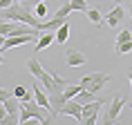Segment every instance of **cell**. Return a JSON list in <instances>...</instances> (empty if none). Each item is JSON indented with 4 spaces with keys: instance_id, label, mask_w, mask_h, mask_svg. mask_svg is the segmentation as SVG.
Here are the masks:
<instances>
[{
    "instance_id": "obj_1",
    "label": "cell",
    "mask_w": 132,
    "mask_h": 125,
    "mask_svg": "<svg viewBox=\"0 0 132 125\" xmlns=\"http://www.w3.org/2000/svg\"><path fill=\"white\" fill-rule=\"evenodd\" d=\"M45 107L36 103V101H25L20 105V125L29 123V121H38V123H54V116L45 114Z\"/></svg>"
},
{
    "instance_id": "obj_2",
    "label": "cell",
    "mask_w": 132,
    "mask_h": 125,
    "mask_svg": "<svg viewBox=\"0 0 132 125\" xmlns=\"http://www.w3.org/2000/svg\"><path fill=\"white\" fill-rule=\"evenodd\" d=\"M27 69L31 72V76H34V78H38V81H40V83H43V87H45L47 92H52V90L56 87L54 78H52V72H47V69H45L40 62H38V58H36V56H31V58L27 60Z\"/></svg>"
},
{
    "instance_id": "obj_3",
    "label": "cell",
    "mask_w": 132,
    "mask_h": 125,
    "mask_svg": "<svg viewBox=\"0 0 132 125\" xmlns=\"http://www.w3.org/2000/svg\"><path fill=\"white\" fill-rule=\"evenodd\" d=\"M110 74H103V72H92V74H85L83 78H81V85H83L85 90H90L92 94H96V92H101L105 87V85L110 83Z\"/></svg>"
},
{
    "instance_id": "obj_4",
    "label": "cell",
    "mask_w": 132,
    "mask_h": 125,
    "mask_svg": "<svg viewBox=\"0 0 132 125\" xmlns=\"http://www.w3.org/2000/svg\"><path fill=\"white\" fill-rule=\"evenodd\" d=\"M103 101H90V103H85L83 105V121L81 123L85 125H94L98 121V112L103 110Z\"/></svg>"
},
{
    "instance_id": "obj_5",
    "label": "cell",
    "mask_w": 132,
    "mask_h": 125,
    "mask_svg": "<svg viewBox=\"0 0 132 125\" xmlns=\"http://www.w3.org/2000/svg\"><path fill=\"white\" fill-rule=\"evenodd\" d=\"M65 85H56L49 92V103H52V114H61V107L65 105Z\"/></svg>"
},
{
    "instance_id": "obj_6",
    "label": "cell",
    "mask_w": 132,
    "mask_h": 125,
    "mask_svg": "<svg viewBox=\"0 0 132 125\" xmlns=\"http://www.w3.org/2000/svg\"><path fill=\"white\" fill-rule=\"evenodd\" d=\"M61 114H65V116H74L78 123H81V121H83V105L78 103L76 98H67L65 105L61 107Z\"/></svg>"
},
{
    "instance_id": "obj_7",
    "label": "cell",
    "mask_w": 132,
    "mask_h": 125,
    "mask_svg": "<svg viewBox=\"0 0 132 125\" xmlns=\"http://www.w3.org/2000/svg\"><path fill=\"white\" fill-rule=\"evenodd\" d=\"M123 105H125V98L117 94V96L112 98V103H110V110L105 112V118H103V121H105L108 125H110V123H114V121L119 118V114H121V110H123Z\"/></svg>"
},
{
    "instance_id": "obj_8",
    "label": "cell",
    "mask_w": 132,
    "mask_h": 125,
    "mask_svg": "<svg viewBox=\"0 0 132 125\" xmlns=\"http://www.w3.org/2000/svg\"><path fill=\"white\" fill-rule=\"evenodd\" d=\"M125 18V9H123V5H117V7H112L108 14L103 16V20H105V25H110V27H117L119 22Z\"/></svg>"
},
{
    "instance_id": "obj_9",
    "label": "cell",
    "mask_w": 132,
    "mask_h": 125,
    "mask_svg": "<svg viewBox=\"0 0 132 125\" xmlns=\"http://www.w3.org/2000/svg\"><path fill=\"white\" fill-rule=\"evenodd\" d=\"M31 92H34V101L40 107H45L47 112H52V103H49V92L45 90V87H38V83H34V87H31Z\"/></svg>"
},
{
    "instance_id": "obj_10",
    "label": "cell",
    "mask_w": 132,
    "mask_h": 125,
    "mask_svg": "<svg viewBox=\"0 0 132 125\" xmlns=\"http://www.w3.org/2000/svg\"><path fill=\"white\" fill-rule=\"evenodd\" d=\"M54 40H56V34H54V31H43V34L38 36V40H36L34 49H36V51H43V49H47Z\"/></svg>"
},
{
    "instance_id": "obj_11",
    "label": "cell",
    "mask_w": 132,
    "mask_h": 125,
    "mask_svg": "<svg viewBox=\"0 0 132 125\" xmlns=\"http://www.w3.org/2000/svg\"><path fill=\"white\" fill-rule=\"evenodd\" d=\"M85 54L83 51H74V49H70L67 51V65L70 67H81V65H85Z\"/></svg>"
},
{
    "instance_id": "obj_12",
    "label": "cell",
    "mask_w": 132,
    "mask_h": 125,
    "mask_svg": "<svg viewBox=\"0 0 132 125\" xmlns=\"http://www.w3.org/2000/svg\"><path fill=\"white\" fill-rule=\"evenodd\" d=\"M20 105H22V101H20L18 96H14V94L5 101V107H7L9 114H20Z\"/></svg>"
},
{
    "instance_id": "obj_13",
    "label": "cell",
    "mask_w": 132,
    "mask_h": 125,
    "mask_svg": "<svg viewBox=\"0 0 132 125\" xmlns=\"http://www.w3.org/2000/svg\"><path fill=\"white\" fill-rule=\"evenodd\" d=\"M67 38H70V20L63 22L61 27L56 29V42H58V45H65V42H67Z\"/></svg>"
},
{
    "instance_id": "obj_14",
    "label": "cell",
    "mask_w": 132,
    "mask_h": 125,
    "mask_svg": "<svg viewBox=\"0 0 132 125\" xmlns=\"http://www.w3.org/2000/svg\"><path fill=\"white\" fill-rule=\"evenodd\" d=\"M70 14H72V5H70V2H63L61 7L56 9L54 18H61V20H67V18H70Z\"/></svg>"
},
{
    "instance_id": "obj_15",
    "label": "cell",
    "mask_w": 132,
    "mask_h": 125,
    "mask_svg": "<svg viewBox=\"0 0 132 125\" xmlns=\"http://www.w3.org/2000/svg\"><path fill=\"white\" fill-rule=\"evenodd\" d=\"M87 20H90L92 25L101 27V25H103V14H101L98 9H87Z\"/></svg>"
},
{
    "instance_id": "obj_16",
    "label": "cell",
    "mask_w": 132,
    "mask_h": 125,
    "mask_svg": "<svg viewBox=\"0 0 132 125\" xmlns=\"http://www.w3.org/2000/svg\"><path fill=\"white\" fill-rule=\"evenodd\" d=\"M130 51H132V40H125V42H117V45H114V54H117V56L130 54Z\"/></svg>"
},
{
    "instance_id": "obj_17",
    "label": "cell",
    "mask_w": 132,
    "mask_h": 125,
    "mask_svg": "<svg viewBox=\"0 0 132 125\" xmlns=\"http://www.w3.org/2000/svg\"><path fill=\"white\" fill-rule=\"evenodd\" d=\"M81 90H85L81 83H78V85H70V83H67V85H65V98H76V94Z\"/></svg>"
},
{
    "instance_id": "obj_18",
    "label": "cell",
    "mask_w": 132,
    "mask_h": 125,
    "mask_svg": "<svg viewBox=\"0 0 132 125\" xmlns=\"http://www.w3.org/2000/svg\"><path fill=\"white\" fill-rule=\"evenodd\" d=\"M14 96H18L22 103H25V101H31V94H29L22 85H16V87H14Z\"/></svg>"
},
{
    "instance_id": "obj_19",
    "label": "cell",
    "mask_w": 132,
    "mask_h": 125,
    "mask_svg": "<svg viewBox=\"0 0 132 125\" xmlns=\"http://www.w3.org/2000/svg\"><path fill=\"white\" fill-rule=\"evenodd\" d=\"M70 5H72V9H76V11H83V14H87V2L85 0H70Z\"/></svg>"
},
{
    "instance_id": "obj_20",
    "label": "cell",
    "mask_w": 132,
    "mask_h": 125,
    "mask_svg": "<svg viewBox=\"0 0 132 125\" xmlns=\"http://www.w3.org/2000/svg\"><path fill=\"white\" fill-rule=\"evenodd\" d=\"M18 123H20V114H7L0 125H18Z\"/></svg>"
},
{
    "instance_id": "obj_21",
    "label": "cell",
    "mask_w": 132,
    "mask_h": 125,
    "mask_svg": "<svg viewBox=\"0 0 132 125\" xmlns=\"http://www.w3.org/2000/svg\"><path fill=\"white\" fill-rule=\"evenodd\" d=\"M125 40H132V31L130 29H123V31H119V36H117V42H125Z\"/></svg>"
},
{
    "instance_id": "obj_22",
    "label": "cell",
    "mask_w": 132,
    "mask_h": 125,
    "mask_svg": "<svg viewBox=\"0 0 132 125\" xmlns=\"http://www.w3.org/2000/svg\"><path fill=\"white\" fill-rule=\"evenodd\" d=\"M36 16H38V18H45V16H47V5H45V2H38V5H36Z\"/></svg>"
},
{
    "instance_id": "obj_23",
    "label": "cell",
    "mask_w": 132,
    "mask_h": 125,
    "mask_svg": "<svg viewBox=\"0 0 132 125\" xmlns=\"http://www.w3.org/2000/svg\"><path fill=\"white\" fill-rule=\"evenodd\" d=\"M11 94H14V92H7L5 87H0V101H2V103H5V101H7L9 96H11Z\"/></svg>"
},
{
    "instance_id": "obj_24",
    "label": "cell",
    "mask_w": 132,
    "mask_h": 125,
    "mask_svg": "<svg viewBox=\"0 0 132 125\" xmlns=\"http://www.w3.org/2000/svg\"><path fill=\"white\" fill-rule=\"evenodd\" d=\"M14 2H18V0H0V9H7V7H11Z\"/></svg>"
},
{
    "instance_id": "obj_25",
    "label": "cell",
    "mask_w": 132,
    "mask_h": 125,
    "mask_svg": "<svg viewBox=\"0 0 132 125\" xmlns=\"http://www.w3.org/2000/svg\"><path fill=\"white\" fill-rule=\"evenodd\" d=\"M9 112H7V107H5V103H2V101H0V123H2V118L7 116Z\"/></svg>"
},
{
    "instance_id": "obj_26",
    "label": "cell",
    "mask_w": 132,
    "mask_h": 125,
    "mask_svg": "<svg viewBox=\"0 0 132 125\" xmlns=\"http://www.w3.org/2000/svg\"><path fill=\"white\" fill-rule=\"evenodd\" d=\"M20 2H25V5H29V7H31V5H38V2H45V0H20Z\"/></svg>"
},
{
    "instance_id": "obj_27",
    "label": "cell",
    "mask_w": 132,
    "mask_h": 125,
    "mask_svg": "<svg viewBox=\"0 0 132 125\" xmlns=\"http://www.w3.org/2000/svg\"><path fill=\"white\" fill-rule=\"evenodd\" d=\"M125 5H128V11L132 9V0H125Z\"/></svg>"
},
{
    "instance_id": "obj_28",
    "label": "cell",
    "mask_w": 132,
    "mask_h": 125,
    "mask_svg": "<svg viewBox=\"0 0 132 125\" xmlns=\"http://www.w3.org/2000/svg\"><path fill=\"white\" fill-rule=\"evenodd\" d=\"M2 62H5V58H2V49H0V65H2Z\"/></svg>"
},
{
    "instance_id": "obj_29",
    "label": "cell",
    "mask_w": 132,
    "mask_h": 125,
    "mask_svg": "<svg viewBox=\"0 0 132 125\" xmlns=\"http://www.w3.org/2000/svg\"><path fill=\"white\" fill-rule=\"evenodd\" d=\"M117 5H125V0H117Z\"/></svg>"
},
{
    "instance_id": "obj_30",
    "label": "cell",
    "mask_w": 132,
    "mask_h": 125,
    "mask_svg": "<svg viewBox=\"0 0 132 125\" xmlns=\"http://www.w3.org/2000/svg\"><path fill=\"white\" fill-rule=\"evenodd\" d=\"M128 78H130V85H132V72H130V74H128Z\"/></svg>"
},
{
    "instance_id": "obj_31",
    "label": "cell",
    "mask_w": 132,
    "mask_h": 125,
    "mask_svg": "<svg viewBox=\"0 0 132 125\" xmlns=\"http://www.w3.org/2000/svg\"><path fill=\"white\" fill-rule=\"evenodd\" d=\"M130 16H132V9H130Z\"/></svg>"
}]
</instances>
